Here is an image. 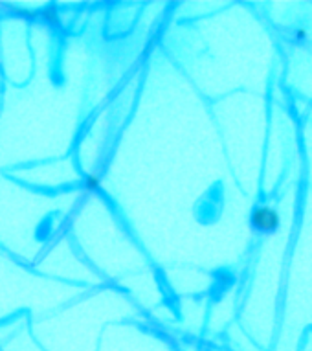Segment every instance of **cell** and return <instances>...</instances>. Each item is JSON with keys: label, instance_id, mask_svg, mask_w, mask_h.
<instances>
[{"label": "cell", "instance_id": "6da1fadb", "mask_svg": "<svg viewBox=\"0 0 312 351\" xmlns=\"http://www.w3.org/2000/svg\"><path fill=\"white\" fill-rule=\"evenodd\" d=\"M252 228L255 232H261V234H272L276 232L281 225V219H279V213L270 206H259L255 208L254 213H252Z\"/></svg>", "mask_w": 312, "mask_h": 351}]
</instances>
